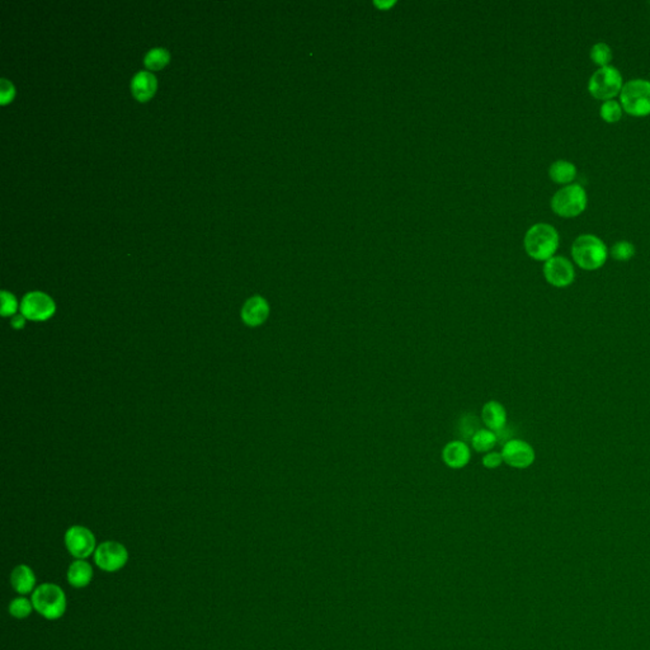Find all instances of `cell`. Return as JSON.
Returning a JSON list of instances; mask_svg holds the SVG:
<instances>
[{
	"mask_svg": "<svg viewBox=\"0 0 650 650\" xmlns=\"http://www.w3.org/2000/svg\"><path fill=\"white\" fill-rule=\"evenodd\" d=\"M560 244L559 233L552 225L539 223L532 225L524 235V245L526 253L535 260L547 262L552 258Z\"/></svg>",
	"mask_w": 650,
	"mask_h": 650,
	"instance_id": "1",
	"label": "cell"
},
{
	"mask_svg": "<svg viewBox=\"0 0 650 650\" xmlns=\"http://www.w3.org/2000/svg\"><path fill=\"white\" fill-rule=\"evenodd\" d=\"M572 257L579 268L597 270L609 258V248L594 234H582L572 244Z\"/></svg>",
	"mask_w": 650,
	"mask_h": 650,
	"instance_id": "2",
	"label": "cell"
},
{
	"mask_svg": "<svg viewBox=\"0 0 650 650\" xmlns=\"http://www.w3.org/2000/svg\"><path fill=\"white\" fill-rule=\"evenodd\" d=\"M588 196L584 187L579 183H570L557 191L552 198V208L560 218L572 219L584 213Z\"/></svg>",
	"mask_w": 650,
	"mask_h": 650,
	"instance_id": "3",
	"label": "cell"
},
{
	"mask_svg": "<svg viewBox=\"0 0 650 650\" xmlns=\"http://www.w3.org/2000/svg\"><path fill=\"white\" fill-rule=\"evenodd\" d=\"M624 112L634 117L650 115V81L636 78L626 81L620 93Z\"/></svg>",
	"mask_w": 650,
	"mask_h": 650,
	"instance_id": "4",
	"label": "cell"
},
{
	"mask_svg": "<svg viewBox=\"0 0 650 650\" xmlns=\"http://www.w3.org/2000/svg\"><path fill=\"white\" fill-rule=\"evenodd\" d=\"M31 601L34 609L47 620H58L66 611L65 593L61 588L52 583H45L36 588Z\"/></svg>",
	"mask_w": 650,
	"mask_h": 650,
	"instance_id": "5",
	"label": "cell"
},
{
	"mask_svg": "<svg viewBox=\"0 0 650 650\" xmlns=\"http://www.w3.org/2000/svg\"><path fill=\"white\" fill-rule=\"evenodd\" d=\"M624 79L620 70L609 65L599 68L588 81V92L596 99L609 101L621 93Z\"/></svg>",
	"mask_w": 650,
	"mask_h": 650,
	"instance_id": "6",
	"label": "cell"
},
{
	"mask_svg": "<svg viewBox=\"0 0 650 650\" xmlns=\"http://www.w3.org/2000/svg\"><path fill=\"white\" fill-rule=\"evenodd\" d=\"M56 311L55 301L40 291H34L24 296L21 303V314L27 320L32 322H46L50 318L54 317Z\"/></svg>",
	"mask_w": 650,
	"mask_h": 650,
	"instance_id": "7",
	"label": "cell"
},
{
	"mask_svg": "<svg viewBox=\"0 0 650 650\" xmlns=\"http://www.w3.org/2000/svg\"><path fill=\"white\" fill-rule=\"evenodd\" d=\"M128 560L126 547L116 541L102 542L94 552V562L101 569L107 573H115L122 569Z\"/></svg>",
	"mask_w": 650,
	"mask_h": 650,
	"instance_id": "8",
	"label": "cell"
},
{
	"mask_svg": "<svg viewBox=\"0 0 650 650\" xmlns=\"http://www.w3.org/2000/svg\"><path fill=\"white\" fill-rule=\"evenodd\" d=\"M544 277L552 288H565L576 280V270L569 259L563 255H554L544 263Z\"/></svg>",
	"mask_w": 650,
	"mask_h": 650,
	"instance_id": "9",
	"label": "cell"
},
{
	"mask_svg": "<svg viewBox=\"0 0 650 650\" xmlns=\"http://www.w3.org/2000/svg\"><path fill=\"white\" fill-rule=\"evenodd\" d=\"M501 454L504 464L519 470L532 467L536 460L534 447L529 442L518 438L507 441L502 447Z\"/></svg>",
	"mask_w": 650,
	"mask_h": 650,
	"instance_id": "10",
	"label": "cell"
},
{
	"mask_svg": "<svg viewBox=\"0 0 650 650\" xmlns=\"http://www.w3.org/2000/svg\"><path fill=\"white\" fill-rule=\"evenodd\" d=\"M65 545L74 558L84 560L96 552V537L91 529L73 526L65 534Z\"/></svg>",
	"mask_w": 650,
	"mask_h": 650,
	"instance_id": "11",
	"label": "cell"
},
{
	"mask_svg": "<svg viewBox=\"0 0 650 650\" xmlns=\"http://www.w3.org/2000/svg\"><path fill=\"white\" fill-rule=\"evenodd\" d=\"M270 304L262 296H253L247 300L242 309L243 322L249 327H259L270 317Z\"/></svg>",
	"mask_w": 650,
	"mask_h": 650,
	"instance_id": "12",
	"label": "cell"
},
{
	"mask_svg": "<svg viewBox=\"0 0 650 650\" xmlns=\"http://www.w3.org/2000/svg\"><path fill=\"white\" fill-rule=\"evenodd\" d=\"M472 459V451L467 442L457 440L447 443L442 450V460L447 467L459 470L467 467Z\"/></svg>",
	"mask_w": 650,
	"mask_h": 650,
	"instance_id": "13",
	"label": "cell"
},
{
	"mask_svg": "<svg viewBox=\"0 0 650 650\" xmlns=\"http://www.w3.org/2000/svg\"><path fill=\"white\" fill-rule=\"evenodd\" d=\"M482 420L490 431L499 433L507 426V410L503 404L497 400H489L482 409Z\"/></svg>",
	"mask_w": 650,
	"mask_h": 650,
	"instance_id": "14",
	"label": "cell"
},
{
	"mask_svg": "<svg viewBox=\"0 0 650 650\" xmlns=\"http://www.w3.org/2000/svg\"><path fill=\"white\" fill-rule=\"evenodd\" d=\"M156 86L158 83L154 75L149 71H140L133 76L131 91L135 98L140 102H146L156 94Z\"/></svg>",
	"mask_w": 650,
	"mask_h": 650,
	"instance_id": "15",
	"label": "cell"
},
{
	"mask_svg": "<svg viewBox=\"0 0 650 650\" xmlns=\"http://www.w3.org/2000/svg\"><path fill=\"white\" fill-rule=\"evenodd\" d=\"M11 583L18 593L29 594L35 589V573L29 565H18L11 574Z\"/></svg>",
	"mask_w": 650,
	"mask_h": 650,
	"instance_id": "16",
	"label": "cell"
},
{
	"mask_svg": "<svg viewBox=\"0 0 650 650\" xmlns=\"http://www.w3.org/2000/svg\"><path fill=\"white\" fill-rule=\"evenodd\" d=\"M577 174H578V169H577L576 164L572 161H565V159L554 161L549 168V176L552 182L563 184V186L572 183L576 179Z\"/></svg>",
	"mask_w": 650,
	"mask_h": 650,
	"instance_id": "17",
	"label": "cell"
},
{
	"mask_svg": "<svg viewBox=\"0 0 650 650\" xmlns=\"http://www.w3.org/2000/svg\"><path fill=\"white\" fill-rule=\"evenodd\" d=\"M93 579L92 565L86 560H75L68 570V582L75 588L86 587Z\"/></svg>",
	"mask_w": 650,
	"mask_h": 650,
	"instance_id": "18",
	"label": "cell"
},
{
	"mask_svg": "<svg viewBox=\"0 0 650 650\" xmlns=\"http://www.w3.org/2000/svg\"><path fill=\"white\" fill-rule=\"evenodd\" d=\"M472 449L477 452H490L498 443L497 433L490 431L488 428H480L474 436L472 441Z\"/></svg>",
	"mask_w": 650,
	"mask_h": 650,
	"instance_id": "19",
	"label": "cell"
},
{
	"mask_svg": "<svg viewBox=\"0 0 650 650\" xmlns=\"http://www.w3.org/2000/svg\"><path fill=\"white\" fill-rule=\"evenodd\" d=\"M589 56L592 59L593 63L599 65V68L609 66V65H611V60H612V49L606 42L599 41V42L593 45L591 51H589Z\"/></svg>",
	"mask_w": 650,
	"mask_h": 650,
	"instance_id": "20",
	"label": "cell"
},
{
	"mask_svg": "<svg viewBox=\"0 0 650 650\" xmlns=\"http://www.w3.org/2000/svg\"><path fill=\"white\" fill-rule=\"evenodd\" d=\"M171 54L166 49H153L145 56V66L149 70H161L167 66Z\"/></svg>",
	"mask_w": 650,
	"mask_h": 650,
	"instance_id": "21",
	"label": "cell"
},
{
	"mask_svg": "<svg viewBox=\"0 0 650 650\" xmlns=\"http://www.w3.org/2000/svg\"><path fill=\"white\" fill-rule=\"evenodd\" d=\"M622 113H624V110H622L621 103L615 99L604 101L599 110L601 117L609 123H616V122L620 121Z\"/></svg>",
	"mask_w": 650,
	"mask_h": 650,
	"instance_id": "22",
	"label": "cell"
},
{
	"mask_svg": "<svg viewBox=\"0 0 650 650\" xmlns=\"http://www.w3.org/2000/svg\"><path fill=\"white\" fill-rule=\"evenodd\" d=\"M636 249L633 243L629 240H619L610 249V255L617 262H627L634 258Z\"/></svg>",
	"mask_w": 650,
	"mask_h": 650,
	"instance_id": "23",
	"label": "cell"
},
{
	"mask_svg": "<svg viewBox=\"0 0 650 650\" xmlns=\"http://www.w3.org/2000/svg\"><path fill=\"white\" fill-rule=\"evenodd\" d=\"M32 610H35L32 601L24 599V597H17V599H13L11 604H9V612H11V615L17 617V619H26V617H29V616L31 615Z\"/></svg>",
	"mask_w": 650,
	"mask_h": 650,
	"instance_id": "24",
	"label": "cell"
},
{
	"mask_svg": "<svg viewBox=\"0 0 650 650\" xmlns=\"http://www.w3.org/2000/svg\"><path fill=\"white\" fill-rule=\"evenodd\" d=\"M479 420L475 415H465L459 423V431L464 440H470L479 431Z\"/></svg>",
	"mask_w": 650,
	"mask_h": 650,
	"instance_id": "25",
	"label": "cell"
},
{
	"mask_svg": "<svg viewBox=\"0 0 650 650\" xmlns=\"http://www.w3.org/2000/svg\"><path fill=\"white\" fill-rule=\"evenodd\" d=\"M1 315L13 317L18 311V301L14 295L8 291H1Z\"/></svg>",
	"mask_w": 650,
	"mask_h": 650,
	"instance_id": "26",
	"label": "cell"
},
{
	"mask_svg": "<svg viewBox=\"0 0 650 650\" xmlns=\"http://www.w3.org/2000/svg\"><path fill=\"white\" fill-rule=\"evenodd\" d=\"M14 94H16V91H14L12 83L6 79H3L1 86H0V103L3 106L9 103L14 97Z\"/></svg>",
	"mask_w": 650,
	"mask_h": 650,
	"instance_id": "27",
	"label": "cell"
},
{
	"mask_svg": "<svg viewBox=\"0 0 650 650\" xmlns=\"http://www.w3.org/2000/svg\"><path fill=\"white\" fill-rule=\"evenodd\" d=\"M484 467L489 469V470H493V469H497V467H501L503 464V457H502L501 452H487L484 455L483 460Z\"/></svg>",
	"mask_w": 650,
	"mask_h": 650,
	"instance_id": "28",
	"label": "cell"
},
{
	"mask_svg": "<svg viewBox=\"0 0 650 650\" xmlns=\"http://www.w3.org/2000/svg\"><path fill=\"white\" fill-rule=\"evenodd\" d=\"M26 320H27V319H26L22 314H21V315H14L11 324H12L13 328L22 329L24 325H26Z\"/></svg>",
	"mask_w": 650,
	"mask_h": 650,
	"instance_id": "29",
	"label": "cell"
}]
</instances>
